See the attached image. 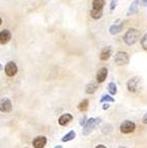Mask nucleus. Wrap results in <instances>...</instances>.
Returning a JSON list of instances; mask_svg holds the SVG:
<instances>
[{
    "mask_svg": "<svg viewBox=\"0 0 147 148\" xmlns=\"http://www.w3.org/2000/svg\"><path fill=\"white\" fill-rule=\"evenodd\" d=\"M138 2L143 6H147V0H138Z\"/></svg>",
    "mask_w": 147,
    "mask_h": 148,
    "instance_id": "5701e85b",
    "label": "nucleus"
},
{
    "mask_svg": "<svg viewBox=\"0 0 147 148\" xmlns=\"http://www.w3.org/2000/svg\"><path fill=\"white\" fill-rule=\"evenodd\" d=\"M71 120H73V116H71V114L66 113V114H63L62 116H60L58 122L60 125H66V124H69Z\"/></svg>",
    "mask_w": 147,
    "mask_h": 148,
    "instance_id": "9b49d317",
    "label": "nucleus"
},
{
    "mask_svg": "<svg viewBox=\"0 0 147 148\" xmlns=\"http://www.w3.org/2000/svg\"><path fill=\"white\" fill-rule=\"evenodd\" d=\"M47 144V139L44 136H39L33 140V146L34 148H44Z\"/></svg>",
    "mask_w": 147,
    "mask_h": 148,
    "instance_id": "9d476101",
    "label": "nucleus"
},
{
    "mask_svg": "<svg viewBox=\"0 0 147 148\" xmlns=\"http://www.w3.org/2000/svg\"><path fill=\"white\" fill-rule=\"evenodd\" d=\"M138 4H139V2H138V0H135L134 2L131 4L130 8H128V16H131V15H134L136 12H137L138 10Z\"/></svg>",
    "mask_w": 147,
    "mask_h": 148,
    "instance_id": "f3484780",
    "label": "nucleus"
},
{
    "mask_svg": "<svg viewBox=\"0 0 147 148\" xmlns=\"http://www.w3.org/2000/svg\"><path fill=\"white\" fill-rule=\"evenodd\" d=\"M0 69H2V65L1 64H0Z\"/></svg>",
    "mask_w": 147,
    "mask_h": 148,
    "instance_id": "c85d7f7f",
    "label": "nucleus"
},
{
    "mask_svg": "<svg viewBox=\"0 0 147 148\" xmlns=\"http://www.w3.org/2000/svg\"><path fill=\"white\" fill-rule=\"evenodd\" d=\"M104 101H110V103H113V101H114V99L111 97L110 95H103V97L101 99V103H104Z\"/></svg>",
    "mask_w": 147,
    "mask_h": 148,
    "instance_id": "4be33fe9",
    "label": "nucleus"
},
{
    "mask_svg": "<svg viewBox=\"0 0 147 148\" xmlns=\"http://www.w3.org/2000/svg\"><path fill=\"white\" fill-rule=\"evenodd\" d=\"M141 46L144 50H147V33L143 35L141 38Z\"/></svg>",
    "mask_w": 147,
    "mask_h": 148,
    "instance_id": "412c9836",
    "label": "nucleus"
},
{
    "mask_svg": "<svg viewBox=\"0 0 147 148\" xmlns=\"http://www.w3.org/2000/svg\"><path fill=\"white\" fill-rule=\"evenodd\" d=\"M141 86V79L139 77H133L128 82V89L131 92H137Z\"/></svg>",
    "mask_w": 147,
    "mask_h": 148,
    "instance_id": "20e7f679",
    "label": "nucleus"
},
{
    "mask_svg": "<svg viewBox=\"0 0 147 148\" xmlns=\"http://www.w3.org/2000/svg\"><path fill=\"white\" fill-rule=\"evenodd\" d=\"M96 89H98V85H96V83L91 82V83L87 84V86H86V93L92 94L96 91Z\"/></svg>",
    "mask_w": 147,
    "mask_h": 148,
    "instance_id": "2eb2a0df",
    "label": "nucleus"
},
{
    "mask_svg": "<svg viewBox=\"0 0 147 148\" xmlns=\"http://www.w3.org/2000/svg\"><path fill=\"white\" fill-rule=\"evenodd\" d=\"M105 5V0H93L92 1V8L98 10H103Z\"/></svg>",
    "mask_w": 147,
    "mask_h": 148,
    "instance_id": "4468645a",
    "label": "nucleus"
},
{
    "mask_svg": "<svg viewBox=\"0 0 147 148\" xmlns=\"http://www.w3.org/2000/svg\"><path fill=\"white\" fill-rule=\"evenodd\" d=\"M79 110L82 112H85L86 110H87V108H88V99H83V101L79 104L78 106Z\"/></svg>",
    "mask_w": 147,
    "mask_h": 148,
    "instance_id": "a211bd4d",
    "label": "nucleus"
},
{
    "mask_svg": "<svg viewBox=\"0 0 147 148\" xmlns=\"http://www.w3.org/2000/svg\"><path fill=\"white\" fill-rule=\"evenodd\" d=\"M90 16L92 19L94 20H98V19H101L102 16H103V10H90Z\"/></svg>",
    "mask_w": 147,
    "mask_h": 148,
    "instance_id": "dca6fc26",
    "label": "nucleus"
},
{
    "mask_svg": "<svg viewBox=\"0 0 147 148\" xmlns=\"http://www.w3.org/2000/svg\"><path fill=\"white\" fill-rule=\"evenodd\" d=\"M108 108H109V105H108V104L105 105V106H104V109H105V110H106V109H108Z\"/></svg>",
    "mask_w": 147,
    "mask_h": 148,
    "instance_id": "a878e982",
    "label": "nucleus"
},
{
    "mask_svg": "<svg viewBox=\"0 0 147 148\" xmlns=\"http://www.w3.org/2000/svg\"><path fill=\"white\" fill-rule=\"evenodd\" d=\"M75 137H76V133L71 131V132H69V134H66L65 136H64L63 138H62V141H63V142H67V141L73 140V139L75 138Z\"/></svg>",
    "mask_w": 147,
    "mask_h": 148,
    "instance_id": "6ab92c4d",
    "label": "nucleus"
},
{
    "mask_svg": "<svg viewBox=\"0 0 147 148\" xmlns=\"http://www.w3.org/2000/svg\"><path fill=\"white\" fill-rule=\"evenodd\" d=\"M143 122H144L145 124H147V113L144 115V117H143Z\"/></svg>",
    "mask_w": 147,
    "mask_h": 148,
    "instance_id": "b1692460",
    "label": "nucleus"
},
{
    "mask_svg": "<svg viewBox=\"0 0 147 148\" xmlns=\"http://www.w3.org/2000/svg\"><path fill=\"white\" fill-rule=\"evenodd\" d=\"M2 24V20H1V18H0V25Z\"/></svg>",
    "mask_w": 147,
    "mask_h": 148,
    "instance_id": "bb28decb",
    "label": "nucleus"
},
{
    "mask_svg": "<svg viewBox=\"0 0 147 148\" xmlns=\"http://www.w3.org/2000/svg\"><path fill=\"white\" fill-rule=\"evenodd\" d=\"M122 27H123V23H120V24H114L112 26H110L109 28V31L112 35H115L117 33H119L121 30H122Z\"/></svg>",
    "mask_w": 147,
    "mask_h": 148,
    "instance_id": "f8f14e48",
    "label": "nucleus"
},
{
    "mask_svg": "<svg viewBox=\"0 0 147 148\" xmlns=\"http://www.w3.org/2000/svg\"><path fill=\"white\" fill-rule=\"evenodd\" d=\"M114 62L118 66H122V65H126L130 62V56L126 52L123 51H118L114 56Z\"/></svg>",
    "mask_w": 147,
    "mask_h": 148,
    "instance_id": "f03ea898",
    "label": "nucleus"
},
{
    "mask_svg": "<svg viewBox=\"0 0 147 148\" xmlns=\"http://www.w3.org/2000/svg\"><path fill=\"white\" fill-rule=\"evenodd\" d=\"M108 76V69L107 67H101V69H98V74H96V82L98 83H103L104 81L106 80Z\"/></svg>",
    "mask_w": 147,
    "mask_h": 148,
    "instance_id": "6e6552de",
    "label": "nucleus"
},
{
    "mask_svg": "<svg viewBox=\"0 0 147 148\" xmlns=\"http://www.w3.org/2000/svg\"><path fill=\"white\" fill-rule=\"evenodd\" d=\"M110 56H111V48L107 47L102 51L101 55H100V58H101V60L106 61V60H108L110 58Z\"/></svg>",
    "mask_w": 147,
    "mask_h": 148,
    "instance_id": "ddd939ff",
    "label": "nucleus"
},
{
    "mask_svg": "<svg viewBox=\"0 0 147 148\" xmlns=\"http://www.w3.org/2000/svg\"><path fill=\"white\" fill-rule=\"evenodd\" d=\"M120 148H125V147H120Z\"/></svg>",
    "mask_w": 147,
    "mask_h": 148,
    "instance_id": "c756f323",
    "label": "nucleus"
},
{
    "mask_svg": "<svg viewBox=\"0 0 147 148\" xmlns=\"http://www.w3.org/2000/svg\"><path fill=\"white\" fill-rule=\"evenodd\" d=\"M95 148H107V147H106L105 145H98Z\"/></svg>",
    "mask_w": 147,
    "mask_h": 148,
    "instance_id": "393cba45",
    "label": "nucleus"
},
{
    "mask_svg": "<svg viewBox=\"0 0 147 148\" xmlns=\"http://www.w3.org/2000/svg\"><path fill=\"white\" fill-rule=\"evenodd\" d=\"M12 40V33L10 30L4 29L0 32V44L5 45Z\"/></svg>",
    "mask_w": 147,
    "mask_h": 148,
    "instance_id": "0eeeda50",
    "label": "nucleus"
},
{
    "mask_svg": "<svg viewBox=\"0 0 147 148\" xmlns=\"http://www.w3.org/2000/svg\"><path fill=\"white\" fill-rule=\"evenodd\" d=\"M12 110V103L8 99H0V111L1 112H10Z\"/></svg>",
    "mask_w": 147,
    "mask_h": 148,
    "instance_id": "1a4fd4ad",
    "label": "nucleus"
},
{
    "mask_svg": "<svg viewBox=\"0 0 147 148\" xmlns=\"http://www.w3.org/2000/svg\"><path fill=\"white\" fill-rule=\"evenodd\" d=\"M135 128H136V124L133 121L125 120L120 125V132L123 134H130L135 131Z\"/></svg>",
    "mask_w": 147,
    "mask_h": 148,
    "instance_id": "39448f33",
    "label": "nucleus"
},
{
    "mask_svg": "<svg viewBox=\"0 0 147 148\" xmlns=\"http://www.w3.org/2000/svg\"><path fill=\"white\" fill-rule=\"evenodd\" d=\"M140 36H141L140 30L136 29V28H130L123 35V42L128 46H133L140 40Z\"/></svg>",
    "mask_w": 147,
    "mask_h": 148,
    "instance_id": "f257e3e1",
    "label": "nucleus"
},
{
    "mask_svg": "<svg viewBox=\"0 0 147 148\" xmlns=\"http://www.w3.org/2000/svg\"><path fill=\"white\" fill-rule=\"evenodd\" d=\"M102 121L101 118H90L86 121V123L84 124V130H83V134L84 135H88L93 128L95 127L100 122Z\"/></svg>",
    "mask_w": 147,
    "mask_h": 148,
    "instance_id": "7ed1b4c3",
    "label": "nucleus"
},
{
    "mask_svg": "<svg viewBox=\"0 0 147 148\" xmlns=\"http://www.w3.org/2000/svg\"><path fill=\"white\" fill-rule=\"evenodd\" d=\"M4 71H5V75L8 77L16 76V74L18 73V66H17V64H16V62H14V61L8 62L4 67Z\"/></svg>",
    "mask_w": 147,
    "mask_h": 148,
    "instance_id": "423d86ee",
    "label": "nucleus"
},
{
    "mask_svg": "<svg viewBox=\"0 0 147 148\" xmlns=\"http://www.w3.org/2000/svg\"><path fill=\"white\" fill-rule=\"evenodd\" d=\"M108 90H109V92L112 94V95L116 94V92H117V87H116L115 83H113V82L109 83V84H108Z\"/></svg>",
    "mask_w": 147,
    "mask_h": 148,
    "instance_id": "aec40b11",
    "label": "nucleus"
},
{
    "mask_svg": "<svg viewBox=\"0 0 147 148\" xmlns=\"http://www.w3.org/2000/svg\"><path fill=\"white\" fill-rule=\"evenodd\" d=\"M54 148H62L61 146H56V147H54Z\"/></svg>",
    "mask_w": 147,
    "mask_h": 148,
    "instance_id": "cd10ccee",
    "label": "nucleus"
}]
</instances>
